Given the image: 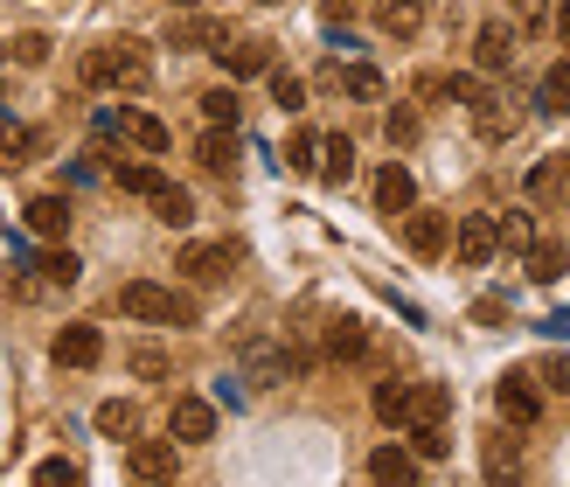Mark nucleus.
<instances>
[{"label":"nucleus","instance_id":"obj_17","mask_svg":"<svg viewBox=\"0 0 570 487\" xmlns=\"http://www.w3.org/2000/svg\"><path fill=\"white\" fill-rule=\"evenodd\" d=\"M376 21H383V36L411 42L417 28H424V0H383V8H376Z\"/></svg>","mask_w":570,"mask_h":487},{"label":"nucleus","instance_id":"obj_11","mask_svg":"<svg viewBox=\"0 0 570 487\" xmlns=\"http://www.w3.org/2000/svg\"><path fill=\"white\" fill-rule=\"evenodd\" d=\"M411 203H417V182H411V167H404V160H390L383 175H376V210H383V216H404Z\"/></svg>","mask_w":570,"mask_h":487},{"label":"nucleus","instance_id":"obj_12","mask_svg":"<svg viewBox=\"0 0 570 487\" xmlns=\"http://www.w3.org/2000/svg\"><path fill=\"white\" fill-rule=\"evenodd\" d=\"M466 111H473V133H480V139H508V133L522 126V119H515V105H508V98H494V91H480Z\"/></svg>","mask_w":570,"mask_h":487},{"label":"nucleus","instance_id":"obj_7","mask_svg":"<svg viewBox=\"0 0 570 487\" xmlns=\"http://www.w3.org/2000/svg\"><path fill=\"white\" fill-rule=\"evenodd\" d=\"M445 244H452V223H445V216H432V210L404 216V251H411V257H439Z\"/></svg>","mask_w":570,"mask_h":487},{"label":"nucleus","instance_id":"obj_18","mask_svg":"<svg viewBox=\"0 0 570 487\" xmlns=\"http://www.w3.org/2000/svg\"><path fill=\"white\" fill-rule=\"evenodd\" d=\"M119 133L132 139L139 154H167V126L154 119V111H119Z\"/></svg>","mask_w":570,"mask_h":487},{"label":"nucleus","instance_id":"obj_9","mask_svg":"<svg viewBox=\"0 0 570 487\" xmlns=\"http://www.w3.org/2000/svg\"><path fill=\"white\" fill-rule=\"evenodd\" d=\"M473 64H480V70H508V64H515V28H508V21H480Z\"/></svg>","mask_w":570,"mask_h":487},{"label":"nucleus","instance_id":"obj_33","mask_svg":"<svg viewBox=\"0 0 570 487\" xmlns=\"http://www.w3.org/2000/svg\"><path fill=\"white\" fill-rule=\"evenodd\" d=\"M445 405H452V397L439 383H411V425L417 418H445Z\"/></svg>","mask_w":570,"mask_h":487},{"label":"nucleus","instance_id":"obj_31","mask_svg":"<svg viewBox=\"0 0 570 487\" xmlns=\"http://www.w3.org/2000/svg\"><path fill=\"white\" fill-rule=\"evenodd\" d=\"M494 231H501V244H508V251H529V244H535V223H529V210H508V216H494Z\"/></svg>","mask_w":570,"mask_h":487},{"label":"nucleus","instance_id":"obj_25","mask_svg":"<svg viewBox=\"0 0 570 487\" xmlns=\"http://www.w3.org/2000/svg\"><path fill=\"white\" fill-rule=\"evenodd\" d=\"M411 446H417V460H445V452H452L445 418H417V425H411Z\"/></svg>","mask_w":570,"mask_h":487},{"label":"nucleus","instance_id":"obj_8","mask_svg":"<svg viewBox=\"0 0 570 487\" xmlns=\"http://www.w3.org/2000/svg\"><path fill=\"white\" fill-rule=\"evenodd\" d=\"M98 355H105V334H98L91 321H77V328L56 334V362H63V369H91Z\"/></svg>","mask_w":570,"mask_h":487},{"label":"nucleus","instance_id":"obj_5","mask_svg":"<svg viewBox=\"0 0 570 487\" xmlns=\"http://www.w3.org/2000/svg\"><path fill=\"white\" fill-rule=\"evenodd\" d=\"M494 405H501L508 425H535V418H543V397H535V383L522 377V369H508V377L494 383Z\"/></svg>","mask_w":570,"mask_h":487},{"label":"nucleus","instance_id":"obj_35","mask_svg":"<svg viewBox=\"0 0 570 487\" xmlns=\"http://www.w3.org/2000/svg\"><path fill=\"white\" fill-rule=\"evenodd\" d=\"M272 105H278V111H306V84L285 77V70H272Z\"/></svg>","mask_w":570,"mask_h":487},{"label":"nucleus","instance_id":"obj_36","mask_svg":"<svg viewBox=\"0 0 570 487\" xmlns=\"http://www.w3.org/2000/svg\"><path fill=\"white\" fill-rule=\"evenodd\" d=\"M36 272H42L49 285H77V272H83V265H77V257H70V251H49V257H42V265H36Z\"/></svg>","mask_w":570,"mask_h":487},{"label":"nucleus","instance_id":"obj_10","mask_svg":"<svg viewBox=\"0 0 570 487\" xmlns=\"http://www.w3.org/2000/svg\"><path fill=\"white\" fill-rule=\"evenodd\" d=\"M230 244H181V257H175V272H188V279H203V285H216L223 272H230Z\"/></svg>","mask_w":570,"mask_h":487},{"label":"nucleus","instance_id":"obj_6","mask_svg":"<svg viewBox=\"0 0 570 487\" xmlns=\"http://www.w3.org/2000/svg\"><path fill=\"white\" fill-rule=\"evenodd\" d=\"M452 251H460V265H488V257L501 251L494 216H460V231H452Z\"/></svg>","mask_w":570,"mask_h":487},{"label":"nucleus","instance_id":"obj_24","mask_svg":"<svg viewBox=\"0 0 570 487\" xmlns=\"http://www.w3.org/2000/svg\"><path fill=\"white\" fill-rule=\"evenodd\" d=\"M98 432H105V439H132V432H139V405H132V397H111V405H98Z\"/></svg>","mask_w":570,"mask_h":487},{"label":"nucleus","instance_id":"obj_47","mask_svg":"<svg viewBox=\"0 0 570 487\" xmlns=\"http://www.w3.org/2000/svg\"><path fill=\"white\" fill-rule=\"evenodd\" d=\"M265 8H278V0H265Z\"/></svg>","mask_w":570,"mask_h":487},{"label":"nucleus","instance_id":"obj_27","mask_svg":"<svg viewBox=\"0 0 570 487\" xmlns=\"http://www.w3.org/2000/svg\"><path fill=\"white\" fill-rule=\"evenodd\" d=\"M36 147H42V139L28 133V126H8V133H0V175H14V167H28V154H36Z\"/></svg>","mask_w":570,"mask_h":487},{"label":"nucleus","instance_id":"obj_34","mask_svg":"<svg viewBox=\"0 0 570 487\" xmlns=\"http://www.w3.org/2000/svg\"><path fill=\"white\" fill-rule=\"evenodd\" d=\"M126 369H132V377H139V383H154V377H167V355L154 349V341H139V349L126 355Z\"/></svg>","mask_w":570,"mask_h":487},{"label":"nucleus","instance_id":"obj_38","mask_svg":"<svg viewBox=\"0 0 570 487\" xmlns=\"http://www.w3.org/2000/svg\"><path fill=\"white\" fill-rule=\"evenodd\" d=\"M36 480H42V487H77L83 474H77L70 460H42V467H36Z\"/></svg>","mask_w":570,"mask_h":487},{"label":"nucleus","instance_id":"obj_44","mask_svg":"<svg viewBox=\"0 0 570 487\" xmlns=\"http://www.w3.org/2000/svg\"><path fill=\"white\" fill-rule=\"evenodd\" d=\"M557 42L570 49V0H563V8H557Z\"/></svg>","mask_w":570,"mask_h":487},{"label":"nucleus","instance_id":"obj_46","mask_svg":"<svg viewBox=\"0 0 570 487\" xmlns=\"http://www.w3.org/2000/svg\"><path fill=\"white\" fill-rule=\"evenodd\" d=\"M0 91H8V77H0Z\"/></svg>","mask_w":570,"mask_h":487},{"label":"nucleus","instance_id":"obj_14","mask_svg":"<svg viewBox=\"0 0 570 487\" xmlns=\"http://www.w3.org/2000/svg\"><path fill=\"white\" fill-rule=\"evenodd\" d=\"M21 216H28V231H36V237H63L70 231V203H63V195H36Z\"/></svg>","mask_w":570,"mask_h":487},{"label":"nucleus","instance_id":"obj_22","mask_svg":"<svg viewBox=\"0 0 570 487\" xmlns=\"http://www.w3.org/2000/svg\"><path fill=\"white\" fill-rule=\"evenodd\" d=\"M203 119H209V126H237V119H244L237 77H230V84H216V91H203Z\"/></svg>","mask_w":570,"mask_h":487},{"label":"nucleus","instance_id":"obj_21","mask_svg":"<svg viewBox=\"0 0 570 487\" xmlns=\"http://www.w3.org/2000/svg\"><path fill=\"white\" fill-rule=\"evenodd\" d=\"M535 105H543V111H570V56H557V64L543 70V84H535Z\"/></svg>","mask_w":570,"mask_h":487},{"label":"nucleus","instance_id":"obj_16","mask_svg":"<svg viewBox=\"0 0 570 487\" xmlns=\"http://www.w3.org/2000/svg\"><path fill=\"white\" fill-rule=\"evenodd\" d=\"M368 480H417V452H404V446H376L368 452Z\"/></svg>","mask_w":570,"mask_h":487},{"label":"nucleus","instance_id":"obj_23","mask_svg":"<svg viewBox=\"0 0 570 487\" xmlns=\"http://www.w3.org/2000/svg\"><path fill=\"white\" fill-rule=\"evenodd\" d=\"M154 216L167 223V231H181V223H195V195H188V188H175V182H160V195H154Z\"/></svg>","mask_w":570,"mask_h":487},{"label":"nucleus","instance_id":"obj_43","mask_svg":"<svg viewBox=\"0 0 570 487\" xmlns=\"http://www.w3.org/2000/svg\"><path fill=\"white\" fill-rule=\"evenodd\" d=\"M557 182H563V167H557V160H543V167H535V175H529V188H535V195H550Z\"/></svg>","mask_w":570,"mask_h":487},{"label":"nucleus","instance_id":"obj_28","mask_svg":"<svg viewBox=\"0 0 570 487\" xmlns=\"http://www.w3.org/2000/svg\"><path fill=\"white\" fill-rule=\"evenodd\" d=\"M376 418L383 425H411V383H376Z\"/></svg>","mask_w":570,"mask_h":487},{"label":"nucleus","instance_id":"obj_30","mask_svg":"<svg viewBox=\"0 0 570 487\" xmlns=\"http://www.w3.org/2000/svg\"><path fill=\"white\" fill-rule=\"evenodd\" d=\"M167 42H175V49H203V42H230V36H223V21H175Z\"/></svg>","mask_w":570,"mask_h":487},{"label":"nucleus","instance_id":"obj_13","mask_svg":"<svg viewBox=\"0 0 570 487\" xmlns=\"http://www.w3.org/2000/svg\"><path fill=\"white\" fill-rule=\"evenodd\" d=\"M216 56H223V70H230V77H272V42H237V49L223 42Z\"/></svg>","mask_w":570,"mask_h":487},{"label":"nucleus","instance_id":"obj_41","mask_svg":"<svg viewBox=\"0 0 570 487\" xmlns=\"http://www.w3.org/2000/svg\"><path fill=\"white\" fill-rule=\"evenodd\" d=\"M42 56H49L42 36H14V64H42Z\"/></svg>","mask_w":570,"mask_h":487},{"label":"nucleus","instance_id":"obj_15","mask_svg":"<svg viewBox=\"0 0 570 487\" xmlns=\"http://www.w3.org/2000/svg\"><path fill=\"white\" fill-rule=\"evenodd\" d=\"M195 160H203L209 175H230V160H237V126H209L203 147H195Z\"/></svg>","mask_w":570,"mask_h":487},{"label":"nucleus","instance_id":"obj_2","mask_svg":"<svg viewBox=\"0 0 570 487\" xmlns=\"http://www.w3.org/2000/svg\"><path fill=\"white\" fill-rule=\"evenodd\" d=\"M119 313H126V321H154V328H195V306L175 300V293H167V285H154V279L119 285Z\"/></svg>","mask_w":570,"mask_h":487},{"label":"nucleus","instance_id":"obj_45","mask_svg":"<svg viewBox=\"0 0 570 487\" xmlns=\"http://www.w3.org/2000/svg\"><path fill=\"white\" fill-rule=\"evenodd\" d=\"M181 8H203V0H181Z\"/></svg>","mask_w":570,"mask_h":487},{"label":"nucleus","instance_id":"obj_29","mask_svg":"<svg viewBox=\"0 0 570 487\" xmlns=\"http://www.w3.org/2000/svg\"><path fill=\"white\" fill-rule=\"evenodd\" d=\"M160 182H167L160 167H147V160H119V188H126V195H147V203H154Z\"/></svg>","mask_w":570,"mask_h":487},{"label":"nucleus","instance_id":"obj_39","mask_svg":"<svg viewBox=\"0 0 570 487\" xmlns=\"http://www.w3.org/2000/svg\"><path fill=\"white\" fill-rule=\"evenodd\" d=\"M313 154H321V139H313V133H293V147H285V160H293V167H321Z\"/></svg>","mask_w":570,"mask_h":487},{"label":"nucleus","instance_id":"obj_19","mask_svg":"<svg viewBox=\"0 0 570 487\" xmlns=\"http://www.w3.org/2000/svg\"><path fill=\"white\" fill-rule=\"evenodd\" d=\"M334 91L355 98V105H376V98H383V77L368 70V64H348V70H334Z\"/></svg>","mask_w":570,"mask_h":487},{"label":"nucleus","instance_id":"obj_4","mask_svg":"<svg viewBox=\"0 0 570 487\" xmlns=\"http://www.w3.org/2000/svg\"><path fill=\"white\" fill-rule=\"evenodd\" d=\"M167 432H175V446H203V439H216V405H209V397H175V411H167Z\"/></svg>","mask_w":570,"mask_h":487},{"label":"nucleus","instance_id":"obj_32","mask_svg":"<svg viewBox=\"0 0 570 487\" xmlns=\"http://www.w3.org/2000/svg\"><path fill=\"white\" fill-rule=\"evenodd\" d=\"M362 349H368L362 321H334V328H327V355H362Z\"/></svg>","mask_w":570,"mask_h":487},{"label":"nucleus","instance_id":"obj_3","mask_svg":"<svg viewBox=\"0 0 570 487\" xmlns=\"http://www.w3.org/2000/svg\"><path fill=\"white\" fill-rule=\"evenodd\" d=\"M126 474H132V480H175V474H181L175 439H132V446H126Z\"/></svg>","mask_w":570,"mask_h":487},{"label":"nucleus","instance_id":"obj_26","mask_svg":"<svg viewBox=\"0 0 570 487\" xmlns=\"http://www.w3.org/2000/svg\"><path fill=\"white\" fill-rule=\"evenodd\" d=\"M522 265H529L535 285H557V279H563V244H529V251H522Z\"/></svg>","mask_w":570,"mask_h":487},{"label":"nucleus","instance_id":"obj_37","mask_svg":"<svg viewBox=\"0 0 570 487\" xmlns=\"http://www.w3.org/2000/svg\"><path fill=\"white\" fill-rule=\"evenodd\" d=\"M383 133H390V147H411V139H417V111H404V105H396L390 119H383Z\"/></svg>","mask_w":570,"mask_h":487},{"label":"nucleus","instance_id":"obj_20","mask_svg":"<svg viewBox=\"0 0 570 487\" xmlns=\"http://www.w3.org/2000/svg\"><path fill=\"white\" fill-rule=\"evenodd\" d=\"M348 175H355V139H341V133H334V139H321V182H334V188H341Z\"/></svg>","mask_w":570,"mask_h":487},{"label":"nucleus","instance_id":"obj_40","mask_svg":"<svg viewBox=\"0 0 570 487\" xmlns=\"http://www.w3.org/2000/svg\"><path fill=\"white\" fill-rule=\"evenodd\" d=\"M473 321H480V328H494V321H508V300H494V293H488V300H473Z\"/></svg>","mask_w":570,"mask_h":487},{"label":"nucleus","instance_id":"obj_42","mask_svg":"<svg viewBox=\"0 0 570 487\" xmlns=\"http://www.w3.org/2000/svg\"><path fill=\"white\" fill-rule=\"evenodd\" d=\"M543 383H550V390H563V397H570V362H563V355H550V362H543Z\"/></svg>","mask_w":570,"mask_h":487},{"label":"nucleus","instance_id":"obj_1","mask_svg":"<svg viewBox=\"0 0 570 487\" xmlns=\"http://www.w3.org/2000/svg\"><path fill=\"white\" fill-rule=\"evenodd\" d=\"M83 84H91V91H139V84H147V49L132 36L83 49Z\"/></svg>","mask_w":570,"mask_h":487}]
</instances>
